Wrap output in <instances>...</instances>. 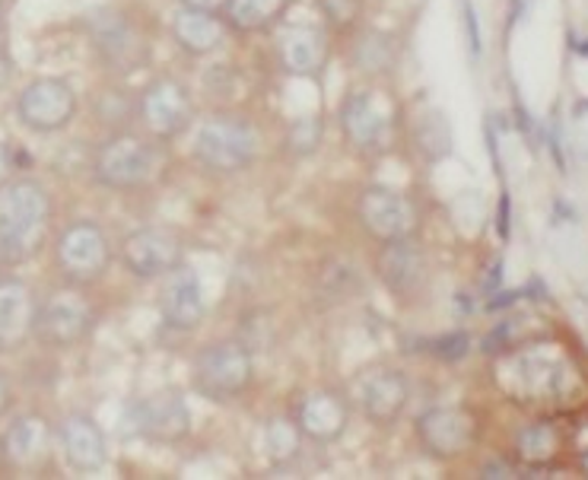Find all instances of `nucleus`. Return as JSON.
<instances>
[{
  "instance_id": "nucleus-29",
  "label": "nucleus",
  "mask_w": 588,
  "mask_h": 480,
  "mask_svg": "<svg viewBox=\"0 0 588 480\" xmlns=\"http://www.w3.org/2000/svg\"><path fill=\"white\" fill-rule=\"evenodd\" d=\"M322 121L315 119V115H303V119H296L290 124V134H286V144L290 150L296 153V156H312L318 144H322Z\"/></svg>"
},
{
  "instance_id": "nucleus-21",
  "label": "nucleus",
  "mask_w": 588,
  "mask_h": 480,
  "mask_svg": "<svg viewBox=\"0 0 588 480\" xmlns=\"http://www.w3.org/2000/svg\"><path fill=\"white\" fill-rule=\"evenodd\" d=\"M226 32L230 23L220 20V13H204V10H191L179 7L172 17V39L182 51H189L191 58H207L226 45Z\"/></svg>"
},
{
  "instance_id": "nucleus-13",
  "label": "nucleus",
  "mask_w": 588,
  "mask_h": 480,
  "mask_svg": "<svg viewBox=\"0 0 588 480\" xmlns=\"http://www.w3.org/2000/svg\"><path fill=\"white\" fill-rule=\"evenodd\" d=\"M131 427L153 442H179L191 430V410L182 391H153L131 408Z\"/></svg>"
},
{
  "instance_id": "nucleus-30",
  "label": "nucleus",
  "mask_w": 588,
  "mask_h": 480,
  "mask_svg": "<svg viewBox=\"0 0 588 480\" xmlns=\"http://www.w3.org/2000/svg\"><path fill=\"white\" fill-rule=\"evenodd\" d=\"M465 350H468V337L465 335H452L446 340H439L436 344V354H443L448 360H458V357H465Z\"/></svg>"
},
{
  "instance_id": "nucleus-16",
  "label": "nucleus",
  "mask_w": 588,
  "mask_h": 480,
  "mask_svg": "<svg viewBox=\"0 0 588 480\" xmlns=\"http://www.w3.org/2000/svg\"><path fill=\"white\" fill-rule=\"evenodd\" d=\"M328 54V35L315 25H286L277 35L281 68L293 76H322Z\"/></svg>"
},
{
  "instance_id": "nucleus-32",
  "label": "nucleus",
  "mask_w": 588,
  "mask_h": 480,
  "mask_svg": "<svg viewBox=\"0 0 588 480\" xmlns=\"http://www.w3.org/2000/svg\"><path fill=\"white\" fill-rule=\"evenodd\" d=\"M230 0H182V7L191 10H204V13H223Z\"/></svg>"
},
{
  "instance_id": "nucleus-11",
  "label": "nucleus",
  "mask_w": 588,
  "mask_h": 480,
  "mask_svg": "<svg viewBox=\"0 0 588 480\" xmlns=\"http://www.w3.org/2000/svg\"><path fill=\"white\" fill-rule=\"evenodd\" d=\"M90 39L102 61L118 73H131L146 61V45H143L138 25L115 10H99L90 17Z\"/></svg>"
},
{
  "instance_id": "nucleus-9",
  "label": "nucleus",
  "mask_w": 588,
  "mask_h": 480,
  "mask_svg": "<svg viewBox=\"0 0 588 480\" xmlns=\"http://www.w3.org/2000/svg\"><path fill=\"white\" fill-rule=\"evenodd\" d=\"M356 216H359V226L376 242L407 239L420 226V214L414 201L392 188H366L359 194Z\"/></svg>"
},
{
  "instance_id": "nucleus-24",
  "label": "nucleus",
  "mask_w": 588,
  "mask_h": 480,
  "mask_svg": "<svg viewBox=\"0 0 588 480\" xmlns=\"http://www.w3.org/2000/svg\"><path fill=\"white\" fill-rule=\"evenodd\" d=\"M290 0H230L226 3V23L239 32H264L281 23Z\"/></svg>"
},
{
  "instance_id": "nucleus-10",
  "label": "nucleus",
  "mask_w": 588,
  "mask_h": 480,
  "mask_svg": "<svg viewBox=\"0 0 588 480\" xmlns=\"http://www.w3.org/2000/svg\"><path fill=\"white\" fill-rule=\"evenodd\" d=\"M17 115L29 131H39V134L61 131L77 115V93L71 90V83L58 76L32 80L17 99Z\"/></svg>"
},
{
  "instance_id": "nucleus-31",
  "label": "nucleus",
  "mask_w": 588,
  "mask_h": 480,
  "mask_svg": "<svg viewBox=\"0 0 588 480\" xmlns=\"http://www.w3.org/2000/svg\"><path fill=\"white\" fill-rule=\"evenodd\" d=\"M13 153H10V146L7 144H0V188L13 178Z\"/></svg>"
},
{
  "instance_id": "nucleus-18",
  "label": "nucleus",
  "mask_w": 588,
  "mask_h": 480,
  "mask_svg": "<svg viewBox=\"0 0 588 480\" xmlns=\"http://www.w3.org/2000/svg\"><path fill=\"white\" fill-rule=\"evenodd\" d=\"M347 423H351V408L331 388L308 391L306 398L296 405V427L303 430L306 439H315V442L341 439V432L347 430Z\"/></svg>"
},
{
  "instance_id": "nucleus-3",
  "label": "nucleus",
  "mask_w": 588,
  "mask_h": 480,
  "mask_svg": "<svg viewBox=\"0 0 588 480\" xmlns=\"http://www.w3.org/2000/svg\"><path fill=\"white\" fill-rule=\"evenodd\" d=\"M255 376V362L249 347H242L239 340H220L211 344L207 350L197 354L194 369H191V382L197 388V395L211 398V401H233L239 398Z\"/></svg>"
},
{
  "instance_id": "nucleus-17",
  "label": "nucleus",
  "mask_w": 588,
  "mask_h": 480,
  "mask_svg": "<svg viewBox=\"0 0 588 480\" xmlns=\"http://www.w3.org/2000/svg\"><path fill=\"white\" fill-rule=\"evenodd\" d=\"M378 277L388 287V293L398 299L420 293L426 280V258L414 236L385 242V248L378 255Z\"/></svg>"
},
{
  "instance_id": "nucleus-1",
  "label": "nucleus",
  "mask_w": 588,
  "mask_h": 480,
  "mask_svg": "<svg viewBox=\"0 0 588 480\" xmlns=\"http://www.w3.org/2000/svg\"><path fill=\"white\" fill-rule=\"evenodd\" d=\"M51 201L32 178H17L0 188V262L23 265L29 262L48 233Z\"/></svg>"
},
{
  "instance_id": "nucleus-25",
  "label": "nucleus",
  "mask_w": 588,
  "mask_h": 480,
  "mask_svg": "<svg viewBox=\"0 0 588 480\" xmlns=\"http://www.w3.org/2000/svg\"><path fill=\"white\" fill-rule=\"evenodd\" d=\"M395 58H398L395 39L378 29H366L353 39L351 61L363 73H388L395 68Z\"/></svg>"
},
{
  "instance_id": "nucleus-26",
  "label": "nucleus",
  "mask_w": 588,
  "mask_h": 480,
  "mask_svg": "<svg viewBox=\"0 0 588 480\" xmlns=\"http://www.w3.org/2000/svg\"><path fill=\"white\" fill-rule=\"evenodd\" d=\"M303 430L296 427V420H286V417H274L264 423V432H261V449L264 456L271 458L274 464H290L293 458L300 456L303 449Z\"/></svg>"
},
{
  "instance_id": "nucleus-22",
  "label": "nucleus",
  "mask_w": 588,
  "mask_h": 480,
  "mask_svg": "<svg viewBox=\"0 0 588 480\" xmlns=\"http://www.w3.org/2000/svg\"><path fill=\"white\" fill-rule=\"evenodd\" d=\"M36 296L23 280H0V350H17L32 335Z\"/></svg>"
},
{
  "instance_id": "nucleus-23",
  "label": "nucleus",
  "mask_w": 588,
  "mask_h": 480,
  "mask_svg": "<svg viewBox=\"0 0 588 480\" xmlns=\"http://www.w3.org/2000/svg\"><path fill=\"white\" fill-rule=\"evenodd\" d=\"M48 442H51V430L42 417H20L3 432V456L17 468H36L48 456Z\"/></svg>"
},
{
  "instance_id": "nucleus-4",
  "label": "nucleus",
  "mask_w": 588,
  "mask_h": 480,
  "mask_svg": "<svg viewBox=\"0 0 588 480\" xmlns=\"http://www.w3.org/2000/svg\"><path fill=\"white\" fill-rule=\"evenodd\" d=\"M156 166H160L156 146L146 144L138 134H128V131H118L115 137H109L95 150L93 160L95 178L115 192H134V188L146 185Z\"/></svg>"
},
{
  "instance_id": "nucleus-5",
  "label": "nucleus",
  "mask_w": 588,
  "mask_h": 480,
  "mask_svg": "<svg viewBox=\"0 0 588 480\" xmlns=\"http://www.w3.org/2000/svg\"><path fill=\"white\" fill-rule=\"evenodd\" d=\"M337 121L356 153H382L395 137V109L376 90L351 93L337 112Z\"/></svg>"
},
{
  "instance_id": "nucleus-6",
  "label": "nucleus",
  "mask_w": 588,
  "mask_h": 480,
  "mask_svg": "<svg viewBox=\"0 0 588 480\" xmlns=\"http://www.w3.org/2000/svg\"><path fill=\"white\" fill-rule=\"evenodd\" d=\"M54 262L71 284H93L112 265V242L95 223H73L54 245Z\"/></svg>"
},
{
  "instance_id": "nucleus-12",
  "label": "nucleus",
  "mask_w": 588,
  "mask_h": 480,
  "mask_svg": "<svg viewBox=\"0 0 588 480\" xmlns=\"http://www.w3.org/2000/svg\"><path fill=\"white\" fill-rule=\"evenodd\" d=\"M121 262L138 280L165 277L182 265V239L160 226H143L121 242Z\"/></svg>"
},
{
  "instance_id": "nucleus-33",
  "label": "nucleus",
  "mask_w": 588,
  "mask_h": 480,
  "mask_svg": "<svg viewBox=\"0 0 588 480\" xmlns=\"http://www.w3.org/2000/svg\"><path fill=\"white\" fill-rule=\"evenodd\" d=\"M7 83H10V61L0 54V90H3Z\"/></svg>"
},
{
  "instance_id": "nucleus-19",
  "label": "nucleus",
  "mask_w": 588,
  "mask_h": 480,
  "mask_svg": "<svg viewBox=\"0 0 588 480\" xmlns=\"http://www.w3.org/2000/svg\"><path fill=\"white\" fill-rule=\"evenodd\" d=\"M61 449H64V458L71 464L73 471L80 474H95L105 468L109 461V442L102 430L95 427V420H90L87 413H71L64 423H61Z\"/></svg>"
},
{
  "instance_id": "nucleus-20",
  "label": "nucleus",
  "mask_w": 588,
  "mask_h": 480,
  "mask_svg": "<svg viewBox=\"0 0 588 480\" xmlns=\"http://www.w3.org/2000/svg\"><path fill=\"white\" fill-rule=\"evenodd\" d=\"M417 439L433 458H455L468 449L470 420L455 408H433L417 420Z\"/></svg>"
},
{
  "instance_id": "nucleus-27",
  "label": "nucleus",
  "mask_w": 588,
  "mask_h": 480,
  "mask_svg": "<svg viewBox=\"0 0 588 480\" xmlns=\"http://www.w3.org/2000/svg\"><path fill=\"white\" fill-rule=\"evenodd\" d=\"M93 112L99 121L124 127L128 121L138 115V96H131V90H121V86H115V90H99Z\"/></svg>"
},
{
  "instance_id": "nucleus-8",
  "label": "nucleus",
  "mask_w": 588,
  "mask_h": 480,
  "mask_svg": "<svg viewBox=\"0 0 588 480\" xmlns=\"http://www.w3.org/2000/svg\"><path fill=\"white\" fill-rule=\"evenodd\" d=\"M95 313L93 306L77 293V289H58L45 303H36V321L32 335L48 347H73L93 331Z\"/></svg>"
},
{
  "instance_id": "nucleus-34",
  "label": "nucleus",
  "mask_w": 588,
  "mask_h": 480,
  "mask_svg": "<svg viewBox=\"0 0 588 480\" xmlns=\"http://www.w3.org/2000/svg\"><path fill=\"white\" fill-rule=\"evenodd\" d=\"M7 401H10V391H7V385H3V379H0V413L7 410Z\"/></svg>"
},
{
  "instance_id": "nucleus-14",
  "label": "nucleus",
  "mask_w": 588,
  "mask_h": 480,
  "mask_svg": "<svg viewBox=\"0 0 588 480\" xmlns=\"http://www.w3.org/2000/svg\"><path fill=\"white\" fill-rule=\"evenodd\" d=\"M353 395L369 423L388 427L398 420L401 410L407 408L410 388H407V379L395 369H369L353 382Z\"/></svg>"
},
{
  "instance_id": "nucleus-7",
  "label": "nucleus",
  "mask_w": 588,
  "mask_h": 480,
  "mask_svg": "<svg viewBox=\"0 0 588 480\" xmlns=\"http://www.w3.org/2000/svg\"><path fill=\"white\" fill-rule=\"evenodd\" d=\"M138 119L156 141H172L185 134L194 121V99L189 86L172 76L153 80L138 96Z\"/></svg>"
},
{
  "instance_id": "nucleus-15",
  "label": "nucleus",
  "mask_w": 588,
  "mask_h": 480,
  "mask_svg": "<svg viewBox=\"0 0 588 480\" xmlns=\"http://www.w3.org/2000/svg\"><path fill=\"white\" fill-rule=\"evenodd\" d=\"M204 289L191 267L179 265L165 274L163 289H160V315L169 328L175 331H194L204 321Z\"/></svg>"
},
{
  "instance_id": "nucleus-28",
  "label": "nucleus",
  "mask_w": 588,
  "mask_h": 480,
  "mask_svg": "<svg viewBox=\"0 0 588 480\" xmlns=\"http://www.w3.org/2000/svg\"><path fill=\"white\" fill-rule=\"evenodd\" d=\"M448 124L439 112H426L424 119L417 121V146L426 153V160H443L448 153Z\"/></svg>"
},
{
  "instance_id": "nucleus-2",
  "label": "nucleus",
  "mask_w": 588,
  "mask_h": 480,
  "mask_svg": "<svg viewBox=\"0 0 588 480\" xmlns=\"http://www.w3.org/2000/svg\"><path fill=\"white\" fill-rule=\"evenodd\" d=\"M261 137L249 121L216 115L197 124L191 153L211 172H239L258 156Z\"/></svg>"
}]
</instances>
